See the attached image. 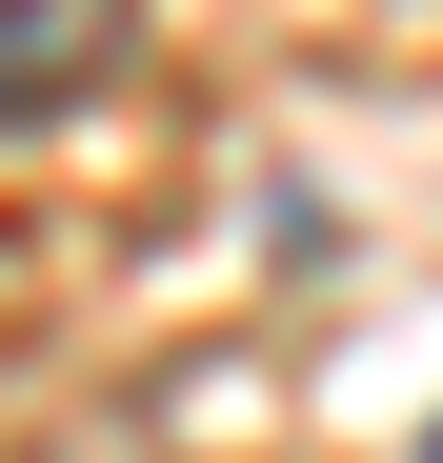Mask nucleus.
<instances>
[{
    "label": "nucleus",
    "instance_id": "nucleus-1",
    "mask_svg": "<svg viewBox=\"0 0 443 463\" xmlns=\"http://www.w3.org/2000/svg\"><path fill=\"white\" fill-rule=\"evenodd\" d=\"M101 81H121V0H21V21H0V121L21 141H61Z\"/></svg>",
    "mask_w": 443,
    "mask_h": 463
},
{
    "label": "nucleus",
    "instance_id": "nucleus-2",
    "mask_svg": "<svg viewBox=\"0 0 443 463\" xmlns=\"http://www.w3.org/2000/svg\"><path fill=\"white\" fill-rule=\"evenodd\" d=\"M21 463H202V443H162L141 403H81V423H21Z\"/></svg>",
    "mask_w": 443,
    "mask_h": 463
},
{
    "label": "nucleus",
    "instance_id": "nucleus-3",
    "mask_svg": "<svg viewBox=\"0 0 443 463\" xmlns=\"http://www.w3.org/2000/svg\"><path fill=\"white\" fill-rule=\"evenodd\" d=\"M423 463H443V443H423Z\"/></svg>",
    "mask_w": 443,
    "mask_h": 463
}]
</instances>
